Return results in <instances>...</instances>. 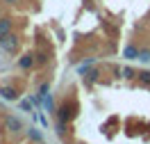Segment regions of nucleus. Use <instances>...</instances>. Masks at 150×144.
Wrapping results in <instances>:
<instances>
[{"label":"nucleus","mask_w":150,"mask_h":144,"mask_svg":"<svg viewBox=\"0 0 150 144\" xmlns=\"http://www.w3.org/2000/svg\"><path fill=\"white\" fill-rule=\"evenodd\" d=\"M139 59H141V62H148V59H150V50H141Z\"/></svg>","instance_id":"14"},{"label":"nucleus","mask_w":150,"mask_h":144,"mask_svg":"<svg viewBox=\"0 0 150 144\" xmlns=\"http://www.w3.org/2000/svg\"><path fill=\"white\" fill-rule=\"evenodd\" d=\"M7 128H9V130H21L23 124H21V119H16V117H9V119H7Z\"/></svg>","instance_id":"4"},{"label":"nucleus","mask_w":150,"mask_h":144,"mask_svg":"<svg viewBox=\"0 0 150 144\" xmlns=\"http://www.w3.org/2000/svg\"><path fill=\"white\" fill-rule=\"evenodd\" d=\"M48 94H50V87H48V85H41V98H46Z\"/></svg>","instance_id":"16"},{"label":"nucleus","mask_w":150,"mask_h":144,"mask_svg":"<svg viewBox=\"0 0 150 144\" xmlns=\"http://www.w3.org/2000/svg\"><path fill=\"white\" fill-rule=\"evenodd\" d=\"M84 76H86V80H89V82H96L100 73H98V69H93V71H89V73H84Z\"/></svg>","instance_id":"11"},{"label":"nucleus","mask_w":150,"mask_h":144,"mask_svg":"<svg viewBox=\"0 0 150 144\" xmlns=\"http://www.w3.org/2000/svg\"><path fill=\"white\" fill-rule=\"evenodd\" d=\"M0 46L5 48V50H14L16 48V39L11 37V34H5V37L0 39Z\"/></svg>","instance_id":"1"},{"label":"nucleus","mask_w":150,"mask_h":144,"mask_svg":"<svg viewBox=\"0 0 150 144\" xmlns=\"http://www.w3.org/2000/svg\"><path fill=\"white\" fill-rule=\"evenodd\" d=\"M71 115H73V112H68V107H62V110H59V121H68V119H71Z\"/></svg>","instance_id":"8"},{"label":"nucleus","mask_w":150,"mask_h":144,"mask_svg":"<svg viewBox=\"0 0 150 144\" xmlns=\"http://www.w3.org/2000/svg\"><path fill=\"white\" fill-rule=\"evenodd\" d=\"M96 62V57H91V59H86V62H82V64H80V67H77V71H80V73H86V69L91 67V64H93Z\"/></svg>","instance_id":"9"},{"label":"nucleus","mask_w":150,"mask_h":144,"mask_svg":"<svg viewBox=\"0 0 150 144\" xmlns=\"http://www.w3.org/2000/svg\"><path fill=\"white\" fill-rule=\"evenodd\" d=\"M0 96H2L5 101H16V92H14V89H7V87L0 89Z\"/></svg>","instance_id":"5"},{"label":"nucleus","mask_w":150,"mask_h":144,"mask_svg":"<svg viewBox=\"0 0 150 144\" xmlns=\"http://www.w3.org/2000/svg\"><path fill=\"white\" fill-rule=\"evenodd\" d=\"M121 76H123V78H134V71H132L130 67H123V69H121Z\"/></svg>","instance_id":"13"},{"label":"nucleus","mask_w":150,"mask_h":144,"mask_svg":"<svg viewBox=\"0 0 150 144\" xmlns=\"http://www.w3.org/2000/svg\"><path fill=\"white\" fill-rule=\"evenodd\" d=\"M18 64H21V69H28V67L34 64V59H32V55H23V57L18 59Z\"/></svg>","instance_id":"6"},{"label":"nucleus","mask_w":150,"mask_h":144,"mask_svg":"<svg viewBox=\"0 0 150 144\" xmlns=\"http://www.w3.org/2000/svg\"><path fill=\"white\" fill-rule=\"evenodd\" d=\"M11 30V19H0V39Z\"/></svg>","instance_id":"3"},{"label":"nucleus","mask_w":150,"mask_h":144,"mask_svg":"<svg viewBox=\"0 0 150 144\" xmlns=\"http://www.w3.org/2000/svg\"><path fill=\"white\" fill-rule=\"evenodd\" d=\"M139 53H141V50H137L134 46H125V50H123V57H127V59H139Z\"/></svg>","instance_id":"2"},{"label":"nucleus","mask_w":150,"mask_h":144,"mask_svg":"<svg viewBox=\"0 0 150 144\" xmlns=\"http://www.w3.org/2000/svg\"><path fill=\"white\" fill-rule=\"evenodd\" d=\"M7 2H16V0H7Z\"/></svg>","instance_id":"18"},{"label":"nucleus","mask_w":150,"mask_h":144,"mask_svg":"<svg viewBox=\"0 0 150 144\" xmlns=\"http://www.w3.org/2000/svg\"><path fill=\"white\" fill-rule=\"evenodd\" d=\"M57 133L64 135V121H59V124H57Z\"/></svg>","instance_id":"17"},{"label":"nucleus","mask_w":150,"mask_h":144,"mask_svg":"<svg viewBox=\"0 0 150 144\" xmlns=\"http://www.w3.org/2000/svg\"><path fill=\"white\" fill-rule=\"evenodd\" d=\"M43 107H46L48 112H55V103H52V98H50V94L43 98Z\"/></svg>","instance_id":"7"},{"label":"nucleus","mask_w":150,"mask_h":144,"mask_svg":"<svg viewBox=\"0 0 150 144\" xmlns=\"http://www.w3.org/2000/svg\"><path fill=\"white\" fill-rule=\"evenodd\" d=\"M21 107H23V110H30V112H32V101H21Z\"/></svg>","instance_id":"15"},{"label":"nucleus","mask_w":150,"mask_h":144,"mask_svg":"<svg viewBox=\"0 0 150 144\" xmlns=\"http://www.w3.org/2000/svg\"><path fill=\"white\" fill-rule=\"evenodd\" d=\"M28 133H30V137H32V140H34V142H41V133H39L37 128H30Z\"/></svg>","instance_id":"12"},{"label":"nucleus","mask_w":150,"mask_h":144,"mask_svg":"<svg viewBox=\"0 0 150 144\" xmlns=\"http://www.w3.org/2000/svg\"><path fill=\"white\" fill-rule=\"evenodd\" d=\"M139 80L143 85H150V71H139Z\"/></svg>","instance_id":"10"}]
</instances>
